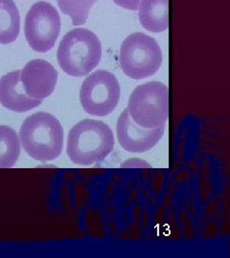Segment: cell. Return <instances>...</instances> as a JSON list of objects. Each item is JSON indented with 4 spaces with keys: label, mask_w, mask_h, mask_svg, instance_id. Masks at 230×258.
Masks as SVG:
<instances>
[{
    "label": "cell",
    "mask_w": 230,
    "mask_h": 258,
    "mask_svg": "<svg viewBox=\"0 0 230 258\" xmlns=\"http://www.w3.org/2000/svg\"><path fill=\"white\" fill-rule=\"evenodd\" d=\"M20 154V140L17 132L7 125H0V168L16 165Z\"/></svg>",
    "instance_id": "4fadbf2b"
},
{
    "label": "cell",
    "mask_w": 230,
    "mask_h": 258,
    "mask_svg": "<svg viewBox=\"0 0 230 258\" xmlns=\"http://www.w3.org/2000/svg\"><path fill=\"white\" fill-rule=\"evenodd\" d=\"M62 13L69 16L74 26L83 25L88 19L93 5L99 0H56Z\"/></svg>",
    "instance_id": "5bb4252c"
},
{
    "label": "cell",
    "mask_w": 230,
    "mask_h": 258,
    "mask_svg": "<svg viewBox=\"0 0 230 258\" xmlns=\"http://www.w3.org/2000/svg\"><path fill=\"white\" fill-rule=\"evenodd\" d=\"M20 82L29 97L43 100L55 90L58 72L44 59H33L20 71Z\"/></svg>",
    "instance_id": "9c48e42d"
},
{
    "label": "cell",
    "mask_w": 230,
    "mask_h": 258,
    "mask_svg": "<svg viewBox=\"0 0 230 258\" xmlns=\"http://www.w3.org/2000/svg\"><path fill=\"white\" fill-rule=\"evenodd\" d=\"M119 61L125 75L132 80H143L158 71L162 52L155 38L137 32L123 41Z\"/></svg>",
    "instance_id": "5b68a950"
},
{
    "label": "cell",
    "mask_w": 230,
    "mask_h": 258,
    "mask_svg": "<svg viewBox=\"0 0 230 258\" xmlns=\"http://www.w3.org/2000/svg\"><path fill=\"white\" fill-rule=\"evenodd\" d=\"M20 17L13 0H0V44H9L18 38Z\"/></svg>",
    "instance_id": "7c38bea8"
},
{
    "label": "cell",
    "mask_w": 230,
    "mask_h": 258,
    "mask_svg": "<svg viewBox=\"0 0 230 258\" xmlns=\"http://www.w3.org/2000/svg\"><path fill=\"white\" fill-rule=\"evenodd\" d=\"M165 124L145 128L136 124L126 108L117 120V138L120 146L130 153H143L155 148L164 135Z\"/></svg>",
    "instance_id": "ba28073f"
},
{
    "label": "cell",
    "mask_w": 230,
    "mask_h": 258,
    "mask_svg": "<svg viewBox=\"0 0 230 258\" xmlns=\"http://www.w3.org/2000/svg\"><path fill=\"white\" fill-rule=\"evenodd\" d=\"M61 31V18L53 5L38 1L28 11L25 19V37L37 53H46L55 45Z\"/></svg>",
    "instance_id": "52a82bcc"
},
{
    "label": "cell",
    "mask_w": 230,
    "mask_h": 258,
    "mask_svg": "<svg viewBox=\"0 0 230 258\" xmlns=\"http://www.w3.org/2000/svg\"><path fill=\"white\" fill-rule=\"evenodd\" d=\"M138 10L139 21L148 31L160 33L169 27V0H142Z\"/></svg>",
    "instance_id": "8fae6325"
},
{
    "label": "cell",
    "mask_w": 230,
    "mask_h": 258,
    "mask_svg": "<svg viewBox=\"0 0 230 258\" xmlns=\"http://www.w3.org/2000/svg\"><path fill=\"white\" fill-rule=\"evenodd\" d=\"M169 89L159 82L137 86L129 97L128 112L136 124L156 128L165 124L169 118Z\"/></svg>",
    "instance_id": "277c9868"
},
{
    "label": "cell",
    "mask_w": 230,
    "mask_h": 258,
    "mask_svg": "<svg viewBox=\"0 0 230 258\" xmlns=\"http://www.w3.org/2000/svg\"><path fill=\"white\" fill-rule=\"evenodd\" d=\"M42 100L29 97L20 82V70L10 72L0 79V103L7 109L17 113L32 110Z\"/></svg>",
    "instance_id": "30bf717a"
},
{
    "label": "cell",
    "mask_w": 230,
    "mask_h": 258,
    "mask_svg": "<svg viewBox=\"0 0 230 258\" xmlns=\"http://www.w3.org/2000/svg\"><path fill=\"white\" fill-rule=\"evenodd\" d=\"M115 4L124 9L137 11L141 0H112Z\"/></svg>",
    "instance_id": "9a60e30c"
},
{
    "label": "cell",
    "mask_w": 230,
    "mask_h": 258,
    "mask_svg": "<svg viewBox=\"0 0 230 258\" xmlns=\"http://www.w3.org/2000/svg\"><path fill=\"white\" fill-rule=\"evenodd\" d=\"M120 93L116 77L109 71L97 70L84 80L80 91V101L86 113L105 117L116 108Z\"/></svg>",
    "instance_id": "8992f818"
},
{
    "label": "cell",
    "mask_w": 230,
    "mask_h": 258,
    "mask_svg": "<svg viewBox=\"0 0 230 258\" xmlns=\"http://www.w3.org/2000/svg\"><path fill=\"white\" fill-rule=\"evenodd\" d=\"M114 148V135L111 127L103 121L81 120L69 131L67 155L74 164L91 166L99 163Z\"/></svg>",
    "instance_id": "7a4b0ae2"
},
{
    "label": "cell",
    "mask_w": 230,
    "mask_h": 258,
    "mask_svg": "<svg viewBox=\"0 0 230 258\" xmlns=\"http://www.w3.org/2000/svg\"><path fill=\"white\" fill-rule=\"evenodd\" d=\"M101 57L99 38L84 28H77L66 33L57 52L60 67L71 77L89 74L99 64Z\"/></svg>",
    "instance_id": "3957f363"
},
{
    "label": "cell",
    "mask_w": 230,
    "mask_h": 258,
    "mask_svg": "<svg viewBox=\"0 0 230 258\" xmlns=\"http://www.w3.org/2000/svg\"><path fill=\"white\" fill-rule=\"evenodd\" d=\"M19 140L29 156L39 162H49L61 155L64 148V129L55 117L37 112L23 121Z\"/></svg>",
    "instance_id": "6da1fadb"
}]
</instances>
